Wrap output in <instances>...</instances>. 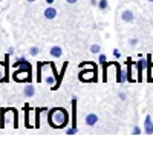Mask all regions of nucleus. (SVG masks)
Returning <instances> with one entry per match:
<instances>
[{
  "mask_svg": "<svg viewBox=\"0 0 153 147\" xmlns=\"http://www.w3.org/2000/svg\"><path fill=\"white\" fill-rule=\"evenodd\" d=\"M16 71L12 72V80L17 83H31L32 81V65L26 58H19L14 63Z\"/></svg>",
  "mask_w": 153,
  "mask_h": 147,
  "instance_id": "f257e3e1",
  "label": "nucleus"
},
{
  "mask_svg": "<svg viewBox=\"0 0 153 147\" xmlns=\"http://www.w3.org/2000/svg\"><path fill=\"white\" fill-rule=\"evenodd\" d=\"M69 115L63 107H54L48 115V122L52 129H61L68 124Z\"/></svg>",
  "mask_w": 153,
  "mask_h": 147,
  "instance_id": "f03ea898",
  "label": "nucleus"
},
{
  "mask_svg": "<svg viewBox=\"0 0 153 147\" xmlns=\"http://www.w3.org/2000/svg\"><path fill=\"white\" fill-rule=\"evenodd\" d=\"M78 80L83 83H97L98 69H81V72H78Z\"/></svg>",
  "mask_w": 153,
  "mask_h": 147,
  "instance_id": "7ed1b4c3",
  "label": "nucleus"
},
{
  "mask_svg": "<svg viewBox=\"0 0 153 147\" xmlns=\"http://www.w3.org/2000/svg\"><path fill=\"white\" fill-rule=\"evenodd\" d=\"M127 81L129 83H136L138 81V72H136V63L132 60V57L127 58Z\"/></svg>",
  "mask_w": 153,
  "mask_h": 147,
  "instance_id": "20e7f679",
  "label": "nucleus"
},
{
  "mask_svg": "<svg viewBox=\"0 0 153 147\" xmlns=\"http://www.w3.org/2000/svg\"><path fill=\"white\" fill-rule=\"evenodd\" d=\"M9 54L5 55V60H0V83L9 81Z\"/></svg>",
  "mask_w": 153,
  "mask_h": 147,
  "instance_id": "39448f33",
  "label": "nucleus"
},
{
  "mask_svg": "<svg viewBox=\"0 0 153 147\" xmlns=\"http://www.w3.org/2000/svg\"><path fill=\"white\" fill-rule=\"evenodd\" d=\"M98 61H100L101 68H103V83H107L109 81V63H107L106 55L104 54H100Z\"/></svg>",
  "mask_w": 153,
  "mask_h": 147,
  "instance_id": "423d86ee",
  "label": "nucleus"
},
{
  "mask_svg": "<svg viewBox=\"0 0 153 147\" xmlns=\"http://www.w3.org/2000/svg\"><path fill=\"white\" fill-rule=\"evenodd\" d=\"M68 66H69V61H65L63 63V66H61V72L58 74V78H57V81H55V84L52 86V91H57L60 86H61V81H63V77H65V74H66V69H68Z\"/></svg>",
  "mask_w": 153,
  "mask_h": 147,
  "instance_id": "0eeeda50",
  "label": "nucleus"
},
{
  "mask_svg": "<svg viewBox=\"0 0 153 147\" xmlns=\"http://www.w3.org/2000/svg\"><path fill=\"white\" fill-rule=\"evenodd\" d=\"M147 66V60H138L136 61V72H138V83H143L144 77H143V72L144 68Z\"/></svg>",
  "mask_w": 153,
  "mask_h": 147,
  "instance_id": "6e6552de",
  "label": "nucleus"
},
{
  "mask_svg": "<svg viewBox=\"0 0 153 147\" xmlns=\"http://www.w3.org/2000/svg\"><path fill=\"white\" fill-rule=\"evenodd\" d=\"M34 109H31L29 107V104H25V107H23V112H25V126H26L28 129H32L34 127V124L31 122V112H32Z\"/></svg>",
  "mask_w": 153,
  "mask_h": 147,
  "instance_id": "1a4fd4ad",
  "label": "nucleus"
},
{
  "mask_svg": "<svg viewBox=\"0 0 153 147\" xmlns=\"http://www.w3.org/2000/svg\"><path fill=\"white\" fill-rule=\"evenodd\" d=\"M71 104H72V121H71V127H75L76 129V98H72V101H71Z\"/></svg>",
  "mask_w": 153,
  "mask_h": 147,
  "instance_id": "9d476101",
  "label": "nucleus"
},
{
  "mask_svg": "<svg viewBox=\"0 0 153 147\" xmlns=\"http://www.w3.org/2000/svg\"><path fill=\"white\" fill-rule=\"evenodd\" d=\"M144 133L147 135H152L153 133V121H152V117L147 115L146 117V121H144Z\"/></svg>",
  "mask_w": 153,
  "mask_h": 147,
  "instance_id": "9b49d317",
  "label": "nucleus"
},
{
  "mask_svg": "<svg viewBox=\"0 0 153 147\" xmlns=\"http://www.w3.org/2000/svg\"><path fill=\"white\" fill-rule=\"evenodd\" d=\"M45 66H49V61H38L37 63V83H42V69Z\"/></svg>",
  "mask_w": 153,
  "mask_h": 147,
  "instance_id": "f8f14e48",
  "label": "nucleus"
},
{
  "mask_svg": "<svg viewBox=\"0 0 153 147\" xmlns=\"http://www.w3.org/2000/svg\"><path fill=\"white\" fill-rule=\"evenodd\" d=\"M121 19H123V22H126V23H132L133 19H135V16H133V12H132L130 9H126V11H123Z\"/></svg>",
  "mask_w": 153,
  "mask_h": 147,
  "instance_id": "ddd939ff",
  "label": "nucleus"
},
{
  "mask_svg": "<svg viewBox=\"0 0 153 147\" xmlns=\"http://www.w3.org/2000/svg\"><path fill=\"white\" fill-rule=\"evenodd\" d=\"M55 17H57V9H55L54 6L46 8V11H45V19H48V20H54Z\"/></svg>",
  "mask_w": 153,
  "mask_h": 147,
  "instance_id": "4468645a",
  "label": "nucleus"
},
{
  "mask_svg": "<svg viewBox=\"0 0 153 147\" xmlns=\"http://www.w3.org/2000/svg\"><path fill=\"white\" fill-rule=\"evenodd\" d=\"M84 121H86V124H87V126H91V127H92V126H95L97 122H98V117H97L95 114H89V115L86 117Z\"/></svg>",
  "mask_w": 153,
  "mask_h": 147,
  "instance_id": "2eb2a0df",
  "label": "nucleus"
},
{
  "mask_svg": "<svg viewBox=\"0 0 153 147\" xmlns=\"http://www.w3.org/2000/svg\"><path fill=\"white\" fill-rule=\"evenodd\" d=\"M80 69H98V65L94 63V61H83V63L78 65Z\"/></svg>",
  "mask_w": 153,
  "mask_h": 147,
  "instance_id": "dca6fc26",
  "label": "nucleus"
},
{
  "mask_svg": "<svg viewBox=\"0 0 153 147\" xmlns=\"http://www.w3.org/2000/svg\"><path fill=\"white\" fill-rule=\"evenodd\" d=\"M45 107H38V109H35V122H34V124H35V129H38V127H40V114L42 112H45Z\"/></svg>",
  "mask_w": 153,
  "mask_h": 147,
  "instance_id": "f3484780",
  "label": "nucleus"
},
{
  "mask_svg": "<svg viewBox=\"0 0 153 147\" xmlns=\"http://www.w3.org/2000/svg\"><path fill=\"white\" fill-rule=\"evenodd\" d=\"M61 54H63V49L60 46H52L51 48V55H52L54 58H60Z\"/></svg>",
  "mask_w": 153,
  "mask_h": 147,
  "instance_id": "a211bd4d",
  "label": "nucleus"
},
{
  "mask_svg": "<svg viewBox=\"0 0 153 147\" xmlns=\"http://www.w3.org/2000/svg\"><path fill=\"white\" fill-rule=\"evenodd\" d=\"M25 95L26 97H34L35 95V89H34V84H31V83H28L26 84V88H25Z\"/></svg>",
  "mask_w": 153,
  "mask_h": 147,
  "instance_id": "6ab92c4d",
  "label": "nucleus"
},
{
  "mask_svg": "<svg viewBox=\"0 0 153 147\" xmlns=\"http://www.w3.org/2000/svg\"><path fill=\"white\" fill-rule=\"evenodd\" d=\"M147 81L153 83V63L147 66Z\"/></svg>",
  "mask_w": 153,
  "mask_h": 147,
  "instance_id": "aec40b11",
  "label": "nucleus"
},
{
  "mask_svg": "<svg viewBox=\"0 0 153 147\" xmlns=\"http://www.w3.org/2000/svg\"><path fill=\"white\" fill-rule=\"evenodd\" d=\"M98 6H100V9H101V11H106V9H107V6H109L107 0H100V2H98Z\"/></svg>",
  "mask_w": 153,
  "mask_h": 147,
  "instance_id": "412c9836",
  "label": "nucleus"
},
{
  "mask_svg": "<svg viewBox=\"0 0 153 147\" xmlns=\"http://www.w3.org/2000/svg\"><path fill=\"white\" fill-rule=\"evenodd\" d=\"M91 52L92 54H100L101 52V46L100 45H92L91 46Z\"/></svg>",
  "mask_w": 153,
  "mask_h": 147,
  "instance_id": "4be33fe9",
  "label": "nucleus"
},
{
  "mask_svg": "<svg viewBox=\"0 0 153 147\" xmlns=\"http://www.w3.org/2000/svg\"><path fill=\"white\" fill-rule=\"evenodd\" d=\"M38 52H40V49H38V48H35V46L29 49V54H31V55H34V57H35V55H38Z\"/></svg>",
  "mask_w": 153,
  "mask_h": 147,
  "instance_id": "5701e85b",
  "label": "nucleus"
},
{
  "mask_svg": "<svg viewBox=\"0 0 153 147\" xmlns=\"http://www.w3.org/2000/svg\"><path fill=\"white\" fill-rule=\"evenodd\" d=\"M45 81H46V84H55V77L51 75V77H48Z\"/></svg>",
  "mask_w": 153,
  "mask_h": 147,
  "instance_id": "b1692460",
  "label": "nucleus"
},
{
  "mask_svg": "<svg viewBox=\"0 0 153 147\" xmlns=\"http://www.w3.org/2000/svg\"><path fill=\"white\" fill-rule=\"evenodd\" d=\"M76 132H78V129H75V127H69V129L66 130L68 135H74V133H76Z\"/></svg>",
  "mask_w": 153,
  "mask_h": 147,
  "instance_id": "393cba45",
  "label": "nucleus"
},
{
  "mask_svg": "<svg viewBox=\"0 0 153 147\" xmlns=\"http://www.w3.org/2000/svg\"><path fill=\"white\" fill-rule=\"evenodd\" d=\"M113 57H115V58H120V57H121V52L118 51V49H113Z\"/></svg>",
  "mask_w": 153,
  "mask_h": 147,
  "instance_id": "a878e982",
  "label": "nucleus"
},
{
  "mask_svg": "<svg viewBox=\"0 0 153 147\" xmlns=\"http://www.w3.org/2000/svg\"><path fill=\"white\" fill-rule=\"evenodd\" d=\"M139 133H141V129H139L138 126H135L133 127V135H139Z\"/></svg>",
  "mask_w": 153,
  "mask_h": 147,
  "instance_id": "bb28decb",
  "label": "nucleus"
},
{
  "mask_svg": "<svg viewBox=\"0 0 153 147\" xmlns=\"http://www.w3.org/2000/svg\"><path fill=\"white\" fill-rule=\"evenodd\" d=\"M132 46H135V45H138V39H130V42H129Z\"/></svg>",
  "mask_w": 153,
  "mask_h": 147,
  "instance_id": "cd10ccee",
  "label": "nucleus"
},
{
  "mask_svg": "<svg viewBox=\"0 0 153 147\" xmlns=\"http://www.w3.org/2000/svg\"><path fill=\"white\" fill-rule=\"evenodd\" d=\"M118 97H120V98H121V100H126V94H124V92H121V94H120V95H118Z\"/></svg>",
  "mask_w": 153,
  "mask_h": 147,
  "instance_id": "c85d7f7f",
  "label": "nucleus"
},
{
  "mask_svg": "<svg viewBox=\"0 0 153 147\" xmlns=\"http://www.w3.org/2000/svg\"><path fill=\"white\" fill-rule=\"evenodd\" d=\"M66 2H68V3H71V5H74V3L78 2V0H66Z\"/></svg>",
  "mask_w": 153,
  "mask_h": 147,
  "instance_id": "c756f323",
  "label": "nucleus"
},
{
  "mask_svg": "<svg viewBox=\"0 0 153 147\" xmlns=\"http://www.w3.org/2000/svg\"><path fill=\"white\" fill-rule=\"evenodd\" d=\"M46 2H48V3H49V5H52V3H54V2H55V0H46Z\"/></svg>",
  "mask_w": 153,
  "mask_h": 147,
  "instance_id": "7c9ffc66",
  "label": "nucleus"
},
{
  "mask_svg": "<svg viewBox=\"0 0 153 147\" xmlns=\"http://www.w3.org/2000/svg\"><path fill=\"white\" fill-rule=\"evenodd\" d=\"M26 2H29V3H32V2H35V0H26Z\"/></svg>",
  "mask_w": 153,
  "mask_h": 147,
  "instance_id": "2f4dec72",
  "label": "nucleus"
},
{
  "mask_svg": "<svg viewBox=\"0 0 153 147\" xmlns=\"http://www.w3.org/2000/svg\"><path fill=\"white\" fill-rule=\"evenodd\" d=\"M147 2H153V0H147Z\"/></svg>",
  "mask_w": 153,
  "mask_h": 147,
  "instance_id": "473e14b6",
  "label": "nucleus"
},
{
  "mask_svg": "<svg viewBox=\"0 0 153 147\" xmlns=\"http://www.w3.org/2000/svg\"><path fill=\"white\" fill-rule=\"evenodd\" d=\"M0 2H3V0H0Z\"/></svg>",
  "mask_w": 153,
  "mask_h": 147,
  "instance_id": "72a5a7b5",
  "label": "nucleus"
}]
</instances>
